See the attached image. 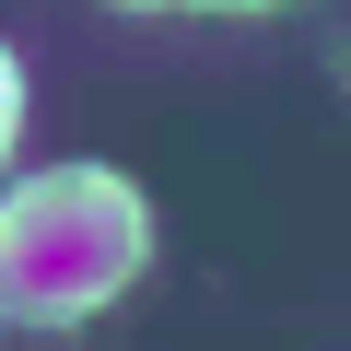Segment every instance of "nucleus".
Instances as JSON below:
<instances>
[{
    "label": "nucleus",
    "instance_id": "f257e3e1",
    "mask_svg": "<svg viewBox=\"0 0 351 351\" xmlns=\"http://www.w3.org/2000/svg\"><path fill=\"white\" fill-rule=\"evenodd\" d=\"M152 258V199L106 164H36L0 199V304L12 328H82Z\"/></svg>",
    "mask_w": 351,
    "mask_h": 351
},
{
    "label": "nucleus",
    "instance_id": "f03ea898",
    "mask_svg": "<svg viewBox=\"0 0 351 351\" xmlns=\"http://www.w3.org/2000/svg\"><path fill=\"white\" fill-rule=\"evenodd\" d=\"M188 12H269V0H188Z\"/></svg>",
    "mask_w": 351,
    "mask_h": 351
},
{
    "label": "nucleus",
    "instance_id": "7ed1b4c3",
    "mask_svg": "<svg viewBox=\"0 0 351 351\" xmlns=\"http://www.w3.org/2000/svg\"><path fill=\"white\" fill-rule=\"evenodd\" d=\"M117 12H152V0H117Z\"/></svg>",
    "mask_w": 351,
    "mask_h": 351
}]
</instances>
